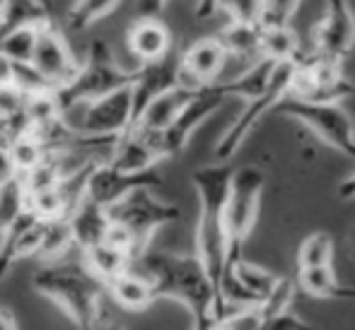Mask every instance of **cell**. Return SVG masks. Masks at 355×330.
<instances>
[{
  "mask_svg": "<svg viewBox=\"0 0 355 330\" xmlns=\"http://www.w3.org/2000/svg\"><path fill=\"white\" fill-rule=\"evenodd\" d=\"M107 294L114 299L116 306L123 309V311H145V309H150L155 304L150 279L133 268L126 270L123 275H119L114 282H109Z\"/></svg>",
  "mask_w": 355,
  "mask_h": 330,
  "instance_id": "44dd1931",
  "label": "cell"
},
{
  "mask_svg": "<svg viewBox=\"0 0 355 330\" xmlns=\"http://www.w3.org/2000/svg\"><path fill=\"white\" fill-rule=\"evenodd\" d=\"M32 289L53 302L78 330H92L104 318V284L83 263H42L32 275Z\"/></svg>",
  "mask_w": 355,
  "mask_h": 330,
  "instance_id": "3957f363",
  "label": "cell"
},
{
  "mask_svg": "<svg viewBox=\"0 0 355 330\" xmlns=\"http://www.w3.org/2000/svg\"><path fill=\"white\" fill-rule=\"evenodd\" d=\"M302 46H300L297 34L285 27H261L259 32V58L281 66V63H297L302 58Z\"/></svg>",
  "mask_w": 355,
  "mask_h": 330,
  "instance_id": "7402d4cb",
  "label": "cell"
},
{
  "mask_svg": "<svg viewBox=\"0 0 355 330\" xmlns=\"http://www.w3.org/2000/svg\"><path fill=\"white\" fill-rule=\"evenodd\" d=\"M334 237L329 232H314L302 239L297 248V268L334 265Z\"/></svg>",
  "mask_w": 355,
  "mask_h": 330,
  "instance_id": "f1b7e54d",
  "label": "cell"
},
{
  "mask_svg": "<svg viewBox=\"0 0 355 330\" xmlns=\"http://www.w3.org/2000/svg\"><path fill=\"white\" fill-rule=\"evenodd\" d=\"M12 75H15V63L0 53V87H12Z\"/></svg>",
  "mask_w": 355,
  "mask_h": 330,
  "instance_id": "74e56055",
  "label": "cell"
},
{
  "mask_svg": "<svg viewBox=\"0 0 355 330\" xmlns=\"http://www.w3.org/2000/svg\"><path fill=\"white\" fill-rule=\"evenodd\" d=\"M293 73H295V63H281V66L273 68L266 89H263L257 99L247 102L244 111L234 118L232 126L220 135V140L215 143V162L230 164V159L239 152V147L244 145V140H247L254 128L263 121V116H268V113L278 107V102L290 94Z\"/></svg>",
  "mask_w": 355,
  "mask_h": 330,
  "instance_id": "9c48e42d",
  "label": "cell"
},
{
  "mask_svg": "<svg viewBox=\"0 0 355 330\" xmlns=\"http://www.w3.org/2000/svg\"><path fill=\"white\" fill-rule=\"evenodd\" d=\"M29 63H32L56 89L71 82L80 66V61L73 56L63 32H58V29L53 27V22L39 29V37H37V44H34V53Z\"/></svg>",
  "mask_w": 355,
  "mask_h": 330,
  "instance_id": "5bb4252c",
  "label": "cell"
},
{
  "mask_svg": "<svg viewBox=\"0 0 355 330\" xmlns=\"http://www.w3.org/2000/svg\"><path fill=\"white\" fill-rule=\"evenodd\" d=\"M61 121L83 138H119L131 128V84L66 109Z\"/></svg>",
  "mask_w": 355,
  "mask_h": 330,
  "instance_id": "52a82bcc",
  "label": "cell"
},
{
  "mask_svg": "<svg viewBox=\"0 0 355 330\" xmlns=\"http://www.w3.org/2000/svg\"><path fill=\"white\" fill-rule=\"evenodd\" d=\"M297 284L302 292L317 299H331L334 289L338 287L334 265H317V268H297Z\"/></svg>",
  "mask_w": 355,
  "mask_h": 330,
  "instance_id": "f546056e",
  "label": "cell"
},
{
  "mask_svg": "<svg viewBox=\"0 0 355 330\" xmlns=\"http://www.w3.org/2000/svg\"><path fill=\"white\" fill-rule=\"evenodd\" d=\"M162 186V176L157 172H143V174H123L107 164L104 159L92 164L87 174V183H85V198L92 203L102 205V208H112L128 193L138 191V188H159Z\"/></svg>",
  "mask_w": 355,
  "mask_h": 330,
  "instance_id": "8fae6325",
  "label": "cell"
},
{
  "mask_svg": "<svg viewBox=\"0 0 355 330\" xmlns=\"http://www.w3.org/2000/svg\"><path fill=\"white\" fill-rule=\"evenodd\" d=\"M39 5H42V8H46L49 12H53V0H39Z\"/></svg>",
  "mask_w": 355,
  "mask_h": 330,
  "instance_id": "7bdbcfd3",
  "label": "cell"
},
{
  "mask_svg": "<svg viewBox=\"0 0 355 330\" xmlns=\"http://www.w3.org/2000/svg\"><path fill=\"white\" fill-rule=\"evenodd\" d=\"M338 198L341 200H353L355 198V172H351L341 183H338Z\"/></svg>",
  "mask_w": 355,
  "mask_h": 330,
  "instance_id": "ab89813d",
  "label": "cell"
},
{
  "mask_svg": "<svg viewBox=\"0 0 355 330\" xmlns=\"http://www.w3.org/2000/svg\"><path fill=\"white\" fill-rule=\"evenodd\" d=\"M355 44V15L348 0H327L322 22L314 29V51L322 58L343 63Z\"/></svg>",
  "mask_w": 355,
  "mask_h": 330,
  "instance_id": "7c38bea8",
  "label": "cell"
},
{
  "mask_svg": "<svg viewBox=\"0 0 355 330\" xmlns=\"http://www.w3.org/2000/svg\"><path fill=\"white\" fill-rule=\"evenodd\" d=\"M104 162L112 164L114 169H119L123 174H143L153 172L164 159L157 152V147H155L153 138L148 133L126 131L116 140V145H114V149L109 152V157Z\"/></svg>",
  "mask_w": 355,
  "mask_h": 330,
  "instance_id": "ac0fdd59",
  "label": "cell"
},
{
  "mask_svg": "<svg viewBox=\"0 0 355 330\" xmlns=\"http://www.w3.org/2000/svg\"><path fill=\"white\" fill-rule=\"evenodd\" d=\"M27 208V193H24L22 178L12 176L5 183H0V232Z\"/></svg>",
  "mask_w": 355,
  "mask_h": 330,
  "instance_id": "d6a6232c",
  "label": "cell"
},
{
  "mask_svg": "<svg viewBox=\"0 0 355 330\" xmlns=\"http://www.w3.org/2000/svg\"><path fill=\"white\" fill-rule=\"evenodd\" d=\"M51 12L39 0H0V39L19 27H46Z\"/></svg>",
  "mask_w": 355,
  "mask_h": 330,
  "instance_id": "cb8c5ba5",
  "label": "cell"
},
{
  "mask_svg": "<svg viewBox=\"0 0 355 330\" xmlns=\"http://www.w3.org/2000/svg\"><path fill=\"white\" fill-rule=\"evenodd\" d=\"M68 224H71L75 248L83 253V251H87V248H92V246H97V244L104 241L112 219H109L107 208H102V205L83 198L78 203V208L68 214Z\"/></svg>",
  "mask_w": 355,
  "mask_h": 330,
  "instance_id": "d6986e66",
  "label": "cell"
},
{
  "mask_svg": "<svg viewBox=\"0 0 355 330\" xmlns=\"http://www.w3.org/2000/svg\"><path fill=\"white\" fill-rule=\"evenodd\" d=\"M259 330H314V328L307 321H302L300 316H295L290 309H285V311L263 316V323Z\"/></svg>",
  "mask_w": 355,
  "mask_h": 330,
  "instance_id": "d590c367",
  "label": "cell"
},
{
  "mask_svg": "<svg viewBox=\"0 0 355 330\" xmlns=\"http://www.w3.org/2000/svg\"><path fill=\"white\" fill-rule=\"evenodd\" d=\"M351 256H353V261H355V227L351 229Z\"/></svg>",
  "mask_w": 355,
  "mask_h": 330,
  "instance_id": "ee69618b",
  "label": "cell"
},
{
  "mask_svg": "<svg viewBox=\"0 0 355 330\" xmlns=\"http://www.w3.org/2000/svg\"><path fill=\"white\" fill-rule=\"evenodd\" d=\"M121 3L123 0H73L71 8L66 10L63 22L71 32H87L99 19L109 17L114 10H119Z\"/></svg>",
  "mask_w": 355,
  "mask_h": 330,
  "instance_id": "484cf974",
  "label": "cell"
},
{
  "mask_svg": "<svg viewBox=\"0 0 355 330\" xmlns=\"http://www.w3.org/2000/svg\"><path fill=\"white\" fill-rule=\"evenodd\" d=\"M0 330H19L10 309H0Z\"/></svg>",
  "mask_w": 355,
  "mask_h": 330,
  "instance_id": "60d3db41",
  "label": "cell"
},
{
  "mask_svg": "<svg viewBox=\"0 0 355 330\" xmlns=\"http://www.w3.org/2000/svg\"><path fill=\"white\" fill-rule=\"evenodd\" d=\"M266 174L259 167H239L232 169L227 203H225V234H227V265H234L244 258V244L249 241L259 219Z\"/></svg>",
  "mask_w": 355,
  "mask_h": 330,
  "instance_id": "5b68a950",
  "label": "cell"
},
{
  "mask_svg": "<svg viewBox=\"0 0 355 330\" xmlns=\"http://www.w3.org/2000/svg\"><path fill=\"white\" fill-rule=\"evenodd\" d=\"M179 84V53H169L157 63H145L133 70L131 80V128L153 99ZM128 128V131H131Z\"/></svg>",
  "mask_w": 355,
  "mask_h": 330,
  "instance_id": "9a60e30c",
  "label": "cell"
},
{
  "mask_svg": "<svg viewBox=\"0 0 355 330\" xmlns=\"http://www.w3.org/2000/svg\"><path fill=\"white\" fill-rule=\"evenodd\" d=\"M8 154L12 159V167L17 174H27L29 169H34L39 162H44V157L49 154V149L34 138L32 133L22 135V138H15L8 145Z\"/></svg>",
  "mask_w": 355,
  "mask_h": 330,
  "instance_id": "4dcf8cb0",
  "label": "cell"
},
{
  "mask_svg": "<svg viewBox=\"0 0 355 330\" xmlns=\"http://www.w3.org/2000/svg\"><path fill=\"white\" fill-rule=\"evenodd\" d=\"M261 8L263 0H198L196 17H211L223 12L227 24H252L261 27Z\"/></svg>",
  "mask_w": 355,
  "mask_h": 330,
  "instance_id": "d4e9b609",
  "label": "cell"
},
{
  "mask_svg": "<svg viewBox=\"0 0 355 330\" xmlns=\"http://www.w3.org/2000/svg\"><path fill=\"white\" fill-rule=\"evenodd\" d=\"M227 102L223 87H220V80L208 87L196 89L191 99L187 102V107L179 111V116L169 123V128H164L162 133H148L153 138L157 152L162 154V159H172L187 149V145L191 143L193 133L218 111L223 104Z\"/></svg>",
  "mask_w": 355,
  "mask_h": 330,
  "instance_id": "30bf717a",
  "label": "cell"
},
{
  "mask_svg": "<svg viewBox=\"0 0 355 330\" xmlns=\"http://www.w3.org/2000/svg\"><path fill=\"white\" fill-rule=\"evenodd\" d=\"M71 248H75V244H73V234H71L68 217L49 219L46 232H44V239H42V246H39V253H37L39 261L42 263H61V258L66 256Z\"/></svg>",
  "mask_w": 355,
  "mask_h": 330,
  "instance_id": "83f0119b",
  "label": "cell"
},
{
  "mask_svg": "<svg viewBox=\"0 0 355 330\" xmlns=\"http://www.w3.org/2000/svg\"><path fill=\"white\" fill-rule=\"evenodd\" d=\"M225 63H227V53L218 37L198 39L179 53V84L191 89L208 87L218 82Z\"/></svg>",
  "mask_w": 355,
  "mask_h": 330,
  "instance_id": "2e32d148",
  "label": "cell"
},
{
  "mask_svg": "<svg viewBox=\"0 0 355 330\" xmlns=\"http://www.w3.org/2000/svg\"><path fill=\"white\" fill-rule=\"evenodd\" d=\"M300 0H263L261 27H285L297 12Z\"/></svg>",
  "mask_w": 355,
  "mask_h": 330,
  "instance_id": "e575fe53",
  "label": "cell"
},
{
  "mask_svg": "<svg viewBox=\"0 0 355 330\" xmlns=\"http://www.w3.org/2000/svg\"><path fill=\"white\" fill-rule=\"evenodd\" d=\"M133 70L119 66L112 46L104 39H94L89 44L87 53H85V61L78 66V73L73 75L71 82L53 92L56 94L58 109L63 113L71 107L92 102V99L104 97V94L114 92V89L126 87L133 80Z\"/></svg>",
  "mask_w": 355,
  "mask_h": 330,
  "instance_id": "277c9868",
  "label": "cell"
},
{
  "mask_svg": "<svg viewBox=\"0 0 355 330\" xmlns=\"http://www.w3.org/2000/svg\"><path fill=\"white\" fill-rule=\"evenodd\" d=\"M126 46L138 66L157 63L174 51V39L169 27L159 17H138L128 27Z\"/></svg>",
  "mask_w": 355,
  "mask_h": 330,
  "instance_id": "e0dca14e",
  "label": "cell"
},
{
  "mask_svg": "<svg viewBox=\"0 0 355 330\" xmlns=\"http://www.w3.org/2000/svg\"><path fill=\"white\" fill-rule=\"evenodd\" d=\"M49 219L37 217L27 208L0 232V284L8 277V273L22 258H32L39 253L44 232Z\"/></svg>",
  "mask_w": 355,
  "mask_h": 330,
  "instance_id": "4fadbf2b",
  "label": "cell"
},
{
  "mask_svg": "<svg viewBox=\"0 0 355 330\" xmlns=\"http://www.w3.org/2000/svg\"><path fill=\"white\" fill-rule=\"evenodd\" d=\"M273 111L307 126L329 147L355 159V126L341 102H307L288 94Z\"/></svg>",
  "mask_w": 355,
  "mask_h": 330,
  "instance_id": "8992f818",
  "label": "cell"
},
{
  "mask_svg": "<svg viewBox=\"0 0 355 330\" xmlns=\"http://www.w3.org/2000/svg\"><path fill=\"white\" fill-rule=\"evenodd\" d=\"M12 176H17V172H15V167H12V159H10V154H8V147H5V149H0V183H5Z\"/></svg>",
  "mask_w": 355,
  "mask_h": 330,
  "instance_id": "f35d334b",
  "label": "cell"
},
{
  "mask_svg": "<svg viewBox=\"0 0 355 330\" xmlns=\"http://www.w3.org/2000/svg\"><path fill=\"white\" fill-rule=\"evenodd\" d=\"M232 167L230 164H208L191 174V183L198 196V219L193 234V256L201 261L206 275L211 277L218 297L220 318V284L227 265V234H225V203H227Z\"/></svg>",
  "mask_w": 355,
  "mask_h": 330,
  "instance_id": "7a4b0ae2",
  "label": "cell"
},
{
  "mask_svg": "<svg viewBox=\"0 0 355 330\" xmlns=\"http://www.w3.org/2000/svg\"><path fill=\"white\" fill-rule=\"evenodd\" d=\"M109 219L121 227H126L133 234L138 246V256L153 246L155 234L167 224L179 219V205L167 203V200L155 196L153 188H138V191L128 193L112 208H107Z\"/></svg>",
  "mask_w": 355,
  "mask_h": 330,
  "instance_id": "ba28073f",
  "label": "cell"
},
{
  "mask_svg": "<svg viewBox=\"0 0 355 330\" xmlns=\"http://www.w3.org/2000/svg\"><path fill=\"white\" fill-rule=\"evenodd\" d=\"M131 268L150 279L155 302L172 299L191 313V330L218 328L215 287L193 253H174L150 246L133 261Z\"/></svg>",
  "mask_w": 355,
  "mask_h": 330,
  "instance_id": "6da1fadb",
  "label": "cell"
},
{
  "mask_svg": "<svg viewBox=\"0 0 355 330\" xmlns=\"http://www.w3.org/2000/svg\"><path fill=\"white\" fill-rule=\"evenodd\" d=\"M42 27H19L0 39V53L12 63H29Z\"/></svg>",
  "mask_w": 355,
  "mask_h": 330,
  "instance_id": "1f68e13d",
  "label": "cell"
},
{
  "mask_svg": "<svg viewBox=\"0 0 355 330\" xmlns=\"http://www.w3.org/2000/svg\"><path fill=\"white\" fill-rule=\"evenodd\" d=\"M169 0H136L138 17H159Z\"/></svg>",
  "mask_w": 355,
  "mask_h": 330,
  "instance_id": "8d00e7d4",
  "label": "cell"
},
{
  "mask_svg": "<svg viewBox=\"0 0 355 330\" xmlns=\"http://www.w3.org/2000/svg\"><path fill=\"white\" fill-rule=\"evenodd\" d=\"M80 263L104 284V289H107L109 282H114V279L126 273V270H131L133 258L128 256L126 251H121V248H114L102 241V244H97V246L80 253Z\"/></svg>",
  "mask_w": 355,
  "mask_h": 330,
  "instance_id": "603a6c76",
  "label": "cell"
},
{
  "mask_svg": "<svg viewBox=\"0 0 355 330\" xmlns=\"http://www.w3.org/2000/svg\"><path fill=\"white\" fill-rule=\"evenodd\" d=\"M196 94V89L184 87V84H177V87L167 89L164 94H159L157 99L148 104V109L141 113L138 123L131 128V131H141V133H162L164 128H169V123L179 116L184 107H187L189 99Z\"/></svg>",
  "mask_w": 355,
  "mask_h": 330,
  "instance_id": "ffe728a7",
  "label": "cell"
},
{
  "mask_svg": "<svg viewBox=\"0 0 355 330\" xmlns=\"http://www.w3.org/2000/svg\"><path fill=\"white\" fill-rule=\"evenodd\" d=\"M259 32L261 27L252 24H225V29L218 34V42L223 44L227 58H247L254 63L259 61Z\"/></svg>",
  "mask_w": 355,
  "mask_h": 330,
  "instance_id": "4316f807",
  "label": "cell"
},
{
  "mask_svg": "<svg viewBox=\"0 0 355 330\" xmlns=\"http://www.w3.org/2000/svg\"><path fill=\"white\" fill-rule=\"evenodd\" d=\"M92 330H123V328H121V326H116V323H114V321H109V318L104 316L102 321H99L97 326H94Z\"/></svg>",
  "mask_w": 355,
  "mask_h": 330,
  "instance_id": "b9f144b4",
  "label": "cell"
},
{
  "mask_svg": "<svg viewBox=\"0 0 355 330\" xmlns=\"http://www.w3.org/2000/svg\"><path fill=\"white\" fill-rule=\"evenodd\" d=\"M12 87L19 89L24 97H34V94H44V92H56V87H53V84L49 82L32 63H15Z\"/></svg>",
  "mask_w": 355,
  "mask_h": 330,
  "instance_id": "836d02e7",
  "label": "cell"
}]
</instances>
